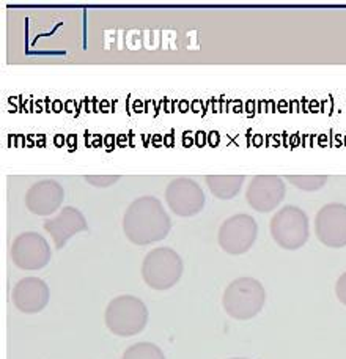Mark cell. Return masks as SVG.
<instances>
[{"mask_svg": "<svg viewBox=\"0 0 346 359\" xmlns=\"http://www.w3.org/2000/svg\"><path fill=\"white\" fill-rule=\"evenodd\" d=\"M232 359H246V358H232Z\"/></svg>", "mask_w": 346, "mask_h": 359, "instance_id": "d6986e66", "label": "cell"}, {"mask_svg": "<svg viewBox=\"0 0 346 359\" xmlns=\"http://www.w3.org/2000/svg\"><path fill=\"white\" fill-rule=\"evenodd\" d=\"M208 184V189L211 191L216 198L221 201H230L240 194V191L244 184V177L242 175H208L205 178Z\"/></svg>", "mask_w": 346, "mask_h": 359, "instance_id": "5bb4252c", "label": "cell"}, {"mask_svg": "<svg viewBox=\"0 0 346 359\" xmlns=\"http://www.w3.org/2000/svg\"><path fill=\"white\" fill-rule=\"evenodd\" d=\"M87 182L95 186V188H109V186L115 184L120 180L117 175H87Z\"/></svg>", "mask_w": 346, "mask_h": 359, "instance_id": "e0dca14e", "label": "cell"}, {"mask_svg": "<svg viewBox=\"0 0 346 359\" xmlns=\"http://www.w3.org/2000/svg\"><path fill=\"white\" fill-rule=\"evenodd\" d=\"M317 238L324 246L340 249L346 246V205L328 203L315 217Z\"/></svg>", "mask_w": 346, "mask_h": 359, "instance_id": "9c48e42d", "label": "cell"}, {"mask_svg": "<svg viewBox=\"0 0 346 359\" xmlns=\"http://www.w3.org/2000/svg\"><path fill=\"white\" fill-rule=\"evenodd\" d=\"M44 230L50 235L55 248L62 249L76 233L87 232L88 224L85 216L78 208L65 207L59 216L44 222Z\"/></svg>", "mask_w": 346, "mask_h": 359, "instance_id": "4fadbf2b", "label": "cell"}, {"mask_svg": "<svg viewBox=\"0 0 346 359\" xmlns=\"http://www.w3.org/2000/svg\"><path fill=\"white\" fill-rule=\"evenodd\" d=\"M104 322L112 334L131 337L145 330L148 323V309L142 299L131 294H121L107 304Z\"/></svg>", "mask_w": 346, "mask_h": 359, "instance_id": "3957f363", "label": "cell"}, {"mask_svg": "<svg viewBox=\"0 0 346 359\" xmlns=\"http://www.w3.org/2000/svg\"><path fill=\"white\" fill-rule=\"evenodd\" d=\"M121 359H165L162 350L151 342H139L125 350Z\"/></svg>", "mask_w": 346, "mask_h": 359, "instance_id": "9a60e30c", "label": "cell"}, {"mask_svg": "<svg viewBox=\"0 0 346 359\" xmlns=\"http://www.w3.org/2000/svg\"><path fill=\"white\" fill-rule=\"evenodd\" d=\"M286 188L277 175H257L247 186L246 201L258 213H269L284 202Z\"/></svg>", "mask_w": 346, "mask_h": 359, "instance_id": "30bf717a", "label": "cell"}, {"mask_svg": "<svg viewBox=\"0 0 346 359\" xmlns=\"http://www.w3.org/2000/svg\"><path fill=\"white\" fill-rule=\"evenodd\" d=\"M123 230L132 245L148 246L167 238L172 221L156 197L145 196L127 207L123 216Z\"/></svg>", "mask_w": 346, "mask_h": 359, "instance_id": "6da1fadb", "label": "cell"}, {"mask_svg": "<svg viewBox=\"0 0 346 359\" xmlns=\"http://www.w3.org/2000/svg\"><path fill=\"white\" fill-rule=\"evenodd\" d=\"M286 180L294 188L307 192L319 191L328 183V177L326 175H288Z\"/></svg>", "mask_w": 346, "mask_h": 359, "instance_id": "2e32d148", "label": "cell"}, {"mask_svg": "<svg viewBox=\"0 0 346 359\" xmlns=\"http://www.w3.org/2000/svg\"><path fill=\"white\" fill-rule=\"evenodd\" d=\"M272 240L282 249L286 251H296L303 248L310 236L309 216L304 210L294 205H286L272 216L269 224Z\"/></svg>", "mask_w": 346, "mask_h": 359, "instance_id": "5b68a950", "label": "cell"}, {"mask_svg": "<svg viewBox=\"0 0 346 359\" xmlns=\"http://www.w3.org/2000/svg\"><path fill=\"white\" fill-rule=\"evenodd\" d=\"M50 248L44 236L36 232H24L11 245V260L25 271L43 269L50 262Z\"/></svg>", "mask_w": 346, "mask_h": 359, "instance_id": "ba28073f", "label": "cell"}, {"mask_svg": "<svg viewBox=\"0 0 346 359\" xmlns=\"http://www.w3.org/2000/svg\"><path fill=\"white\" fill-rule=\"evenodd\" d=\"M183 260L172 248H156L145 255L142 262V278L153 290H169L181 279Z\"/></svg>", "mask_w": 346, "mask_h": 359, "instance_id": "277c9868", "label": "cell"}, {"mask_svg": "<svg viewBox=\"0 0 346 359\" xmlns=\"http://www.w3.org/2000/svg\"><path fill=\"white\" fill-rule=\"evenodd\" d=\"M335 294H337L338 301H340L343 306H346V273H343L337 280Z\"/></svg>", "mask_w": 346, "mask_h": 359, "instance_id": "ac0fdd59", "label": "cell"}, {"mask_svg": "<svg viewBox=\"0 0 346 359\" xmlns=\"http://www.w3.org/2000/svg\"><path fill=\"white\" fill-rule=\"evenodd\" d=\"M258 236V224L249 215H235L222 224L217 241L223 252L242 255L255 245Z\"/></svg>", "mask_w": 346, "mask_h": 359, "instance_id": "8992f818", "label": "cell"}, {"mask_svg": "<svg viewBox=\"0 0 346 359\" xmlns=\"http://www.w3.org/2000/svg\"><path fill=\"white\" fill-rule=\"evenodd\" d=\"M13 306L22 313H38L49 303V287L40 278H24L11 292Z\"/></svg>", "mask_w": 346, "mask_h": 359, "instance_id": "7c38bea8", "label": "cell"}, {"mask_svg": "<svg viewBox=\"0 0 346 359\" xmlns=\"http://www.w3.org/2000/svg\"><path fill=\"white\" fill-rule=\"evenodd\" d=\"M165 202L177 216L192 217L205 208V192L200 184L188 177L172 180L165 188Z\"/></svg>", "mask_w": 346, "mask_h": 359, "instance_id": "52a82bcc", "label": "cell"}, {"mask_svg": "<svg viewBox=\"0 0 346 359\" xmlns=\"http://www.w3.org/2000/svg\"><path fill=\"white\" fill-rule=\"evenodd\" d=\"M265 301V287L258 279L238 278L223 292L222 306L230 317L244 322L258 316Z\"/></svg>", "mask_w": 346, "mask_h": 359, "instance_id": "7a4b0ae2", "label": "cell"}, {"mask_svg": "<svg viewBox=\"0 0 346 359\" xmlns=\"http://www.w3.org/2000/svg\"><path fill=\"white\" fill-rule=\"evenodd\" d=\"M65 191L55 180H41L32 184L25 194V207L36 216H49L60 208Z\"/></svg>", "mask_w": 346, "mask_h": 359, "instance_id": "8fae6325", "label": "cell"}]
</instances>
